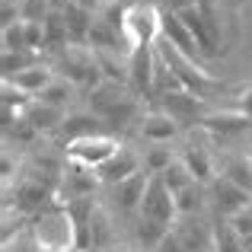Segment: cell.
Returning a JSON list of instances; mask_svg holds the SVG:
<instances>
[{"label": "cell", "instance_id": "7", "mask_svg": "<svg viewBox=\"0 0 252 252\" xmlns=\"http://www.w3.org/2000/svg\"><path fill=\"white\" fill-rule=\"evenodd\" d=\"M137 172H141V157L122 144V150H118L109 163H102V166L96 169V176H99V182H102V185H112V189H115V185H122L125 179L137 176Z\"/></svg>", "mask_w": 252, "mask_h": 252}, {"label": "cell", "instance_id": "28", "mask_svg": "<svg viewBox=\"0 0 252 252\" xmlns=\"http://www.w3.org/2000/svg\"><path fill=\"white\" fill-rule=\"evenodd\" d=\"M70 3L80 6V10H83V13H90V16H99V13L105 10V3H109V0H70Z\"/></svg>", "mask_w": 252, "mask_h": 252}, {"label": "cell", "instance_id": "24", "mask_svg": "<svg viewBox=\"0 0 252 252\" xmlns=\"http://www.w3.org/2000/svg\"><path fill=\"white\" fill-rule=\"evenodd\" d=\"M0 38H3V51H29V45H26V23L19 19V23L6 26L3 32H0Z\"/></svg>", "mask_w": 252, "mask_h": 252}, {"label": "cell", "instance_id": "29", "mask_svg": "<svg viewBox=\"0 0 252 252\" xmlns=\"http://www.w3.org/2000/svg\"><path fill=\"white\" fill-rule=\"evenodd\" d=\"M236 112H240L243 118H249V122H252V86L240 93V99H236Z\"/></svg>", "mask_w": 252, "mask_h": 252}, {"label": "cell", "instance_id": "2", "mask_svg": "<svg viewBox=\"0 0 252 252\" xmlns=\"http://www.w3.org/2000/svg\"><path fill=\"white\" fill-rule=\"evenodd\" d=\"M118 150H122L118 137L99 131V134H86V137H77V141H67V163H77V166H86V169H99Z\"/></svg>", "mask_w": 252, "mask_h": 252}, {"label": "cell", "instance_id": "15", "mask_svg": "<svg viewBox=\"0 0 252 252\" xmlns=\"http://www.w3.org/2000/svg\"><path fill=\"white\" fill-rule=\"evenodd\" d=\"M211 236H214V249H217V252H249V246L240 240V236H236V230L230 227V220L214 223Z\"/></svg>", "mask_w": 252, "mask_h": 252}, {"label": "cell", "instance_id": "16", "mask_svg": "<svg viewBox=\"0 0 252 252\" xmlns=\"http://www.w3.org/2000/svg\"><path fill=\"white\" fill-rule=\"evenodd\" d=\"M0 64H3V80H13L16 74L35 67V64H38V55H35V51H3Z\"/></svg>", "mask_w": 252, "mask_h": 252}, {"label": "cell", "instance_id": "18", "mask_svg": "<svg viewBox=\"0 0 252 252\" xmlns=\"http://www.w3.org/2000/svg\"><path fill=\"white\" fill-rule=\"evenodd\" d=\"M70 93H74V83L64 80V77H55V80H51V86L42 93V96H38V102L55 105V109H64V105L70 102Z\"/></svg>", "mask_w": 252, "mask_h": 252}, {"label": "cell", "instance_id": "22", "mask_svg": "<svg viewBox=\"0 0 252 252\" xmlns=\"http://www.w3.org/2000/svg\"><path fill=\"white\" fill-rule=\"evenodd\" d=\"M160 179L166 182V189L172 191V195H176V191H182L185 185H191V182H195V176L189 172V166H185L182 160H176V163H172V166H169L166 172H160Z\"/></svg>", "mask_w": 252, "mask_h": 252}, {"label": "cell", "instance_id": "6", "mask_svg": "<svg viewBox=\"0 0 252 252\" xmlns=\"http://www.w3.org/2000/svg\"><path fill=\"white\" fill-rule=\"evenodd\" d=\"M154 67H157V45H141L128 55V83L137 93H154Z\"/></svg>", "mask_w": 252, "mask_h": 252}, {"label": "cell", "instance_id": "1", "mask_svg": "<svg viewBox=\"0 0 252 252\" xmlns=\"http://www.w3.org/2000/svg\"><path fill=\"white\" fill-rule=\"evenodd\" d=\"M157 55H160L163 61L169 64V70L179 77V80H182L185 90L195 93V96H201V99H204L211 90H217V86H220V83L214 80V77L208 74V70L201 67V64L191 61V58H185L182 51H176V48H172V45L166 42V38H157Z\"/></svg>", "mask_w": 252, "mask_h": 252}, {"label": "cell", "instance_id": "31", "mask_svg": "<svg viewBox=\"0 0 252 252\" xmlns=\"http://www.w3.org/2000/svg\"><path fill=\"white\" fill-rule=\"evenodd\" d=\"M246 160H249V169H252V154H246Z\"/></svg>", "mask_w": 252, "mask_h": 252}, {"label": "cell", "instance_id": "30", "mask_svg": "<svg viewBox=\"0 0 252 252\" xmlns=\"http://www.w3.org/2000/svg\"><path fill=\"white\" fill-rule=\"evenodd\" d=\"M191 252H217V249H214V240H211L208 246H201V249H191Z\"/></svg>", "mask_w": 252, "mask_h": 252}, {"label": "cell", "instance_id": "13", "mask_svg": "<svg viewBox=\"0 0 252 252\" xmlns=\"http://www.w3.org/2000/svg\"><path fill=\"white\" fill-rule=\"evenodd\" d=\"M64 23H67V35H70V45H90V29H93V19L90 13H83L80 6L67 3L64 6Z\"/></svg>", "mask_w": 252, "mask_h": 252}, {"label": "cell", "instance_id": "26", "mask_svg": "<svg viewBox=\"0 0 252 252\" xmlns=\"http://www.w3.org/2000/svg\"><path fill=\"white\" fill-rule=\"evenodd\" d=\"M230 227L236 230V236H240L246 246H252V204H249V208H243L240 214L230 217Z\"/></svg>", "mask_w": 252, "mask_h": 252}, {"label": "cell", "instance_id": "27", "mask_svg": "<svg viewBox=\"0 0 252 252\" xmlns=\"http://www.w3.org/2000/svg\"><path fill=\"white\" fill-rule=\"evenodd\" d=\"M154 252H189V246L182 243V236H179V233H172V230H169V233L163 236V243Z\"/></svg>", "mask_w": 252, "mask_h": 252}, {"label": "cell", "instance_id": "32", "mask_svg": "<svg viewBox=\"0 0 252 252\" xmlns=\"http://www.w3.org/2000/svg\"><path fill=\"white\" fill-rule=\"evenodd\" d=\"M249 252H252V246H249Z\"/></svg>", "mask_w": 252, "mask_h": 252}, {"label": "cell", "instance_id": "5", "mask_svg": "<svg viewBox=\"0 0 252 252\" xmlns=\"http://www.w3.org/2000/svg\"><path fill=\"white\" fill-rule=\"evenodd\" d=\"M99 176L96 169H86V166H77V163H67V169H64L61 176V191H58V201L67 204V201H77V198H93V191H96Z\"/></svg>", "mask_w": 252, "mask_h": 252}, {"label": "cell", "instance_id": "8", "mask_svg": "<svg viewBox=\"0 0 252 252\" xmlns=\"http://www.w3.org/2000/svg\"><path fill=\"white\" fill-rule=\"evenodd\" d=\"M211 191H214L217 211H220L227 220H230L233 214H240L243 208H249V189H243V185L230 182L227 176H217L214 182H211Z\"/></svg>", "mask_w": 252, "mask_h": 252}, {"label": "cell", "instance_id": "21", "mask_svg": "<svg viewBox=\"0 0 252 252\" xmlns=\"http://www.w3.org/2000/svg\"><path fill=\"white\" fill-rule=\"evenodd\" d=\"M19 204H23V208H45V204H48V198H51V191L45 189L42 182H23L19 185Z\"/></svg>", "mask_w": 252, "mask_h": 252}, {"label": "cell", "instance_id": "14", "mask_svg": "<svg viewBox=\"0 0 252 252\" xmlns=\"http://www.w3.org/2000/svg\"><path fill=\"white\" fill-rule=\"evenodd\" d=\"M179 160L189 166V172L195 176V182L198 185H204V182H214V166H211V154L204 147H189Z\"/></svg>", "mask_w": 252, "mask_h": 252}, {"label": "cell", "instance_id": "23", "mask_svg": "<svg viewBox=\"0 0 252 252\" xmlns=\"http://www.w3.org/2000/svg\"><path fill=\"white\" fill-rule=\"evenodd\" d=\"M176 208H179V214H182V217L195 214V211L201 208V185L191 182V185H185L182 191H176Z\"/></svg>", "mask_w": 252, "mask_h": 252}, {"label": "cell", "instance_id": "3", "mask_svg": "<svg viewBox=\"0 0 252 252\" xmlns=\"http://www.w3.org/2000/svg\"><path fill=\"white\" fill-rule=\"evenodd\" d=\"M160 38V10L147 0H137L125 13V42L128 48H141V45H157Z\"/></svg>", "mask_w": 252, "mask_h": 252}, {"label": "cell", "instance_id": "25", "mask_svg": "<svg viewBox=\"0 0 252 252\" xmlns=\"http://www.w3.org/2000/svg\"><path fill=\"white\" fill-rule=\"evenodd\" d=\"M26 23V45H29V51H42L45 45H48V35H45V19H23Z\"/></svg>", "mask_w": 252, "mask_h": 252}, {"label": "cell", "instance_id": "9", "mask_svg": "<svg viewBox=\"0 0 252 252\" xmlns=\"http://www.w3.org/2000/svg\"><path fill=\"white\" fill-rule=\"evenodd\" d=\"M141 134L147 144H169L179 137V122L166 112H150L141 122Z\"/></svg>", "mask_w": 252, "mask_h": 252}, {"label": "cell", "instance_id": "17", "mask_svg": "<svg viewBox=\"0 0 252 252\" xmlns=\"http://www.w3.org/2000/svg\"><path fill=\"white\" fill-rule=\"evenodd\" d=\"M172 163H176V157L169 154V144H150L147 157H144V169H147L150 176H160V172H166Z\"/></svg>", "mask_w": 252, "mask_h": 252}, {"label": "cell", "instance_id": "11", "mask_svg": "<svg viewBox=\"0 0 252 252\" xmlns=\"http://www.w3.org/2000/svg\"><path fill=\"white\" fill-rule=\"evenodd\" d=\"M23 118L32 125L35 131H55V128H64V109H55V105H45V102H38V99H32L29 105H26V112H23Z\"/></svg>", "mask_w": 252, "mask_h": 252}, {"label": "cell", "instance_id": "19", "mask_svg": "<svg viewBox=\"0 0 252 252\" xmlns=\"http://www.w3.org/2000/svg\"><path fill=\"white\" fill-rule=\"evenodd\" d=\"M99 115H70L64 122V131H67V141H77V137H86V134H99Z\"/></svg>", "mask_w": 252, "mask_h": 252}, {"label": "cell", "instance_id": "20", "mask_svg": "<svg viewBox=\"0 0 252 252\" xmlns=\"http://www.w3.org/2000/svg\"><path fill=\"white\" fill-rule=\"evenodd\" d=\"M166 233H169V227H166V223L147 220V217H141V220H137V240H141V243H144V249H150V252L160 246Z\"/></svg>", "mask_w": 252, "mask_h": 252}, {"label": "cell", "instance_id": "10", "mask_svg": "<svg viewBox=\"0 0 252 252\" xmlns=\"http://www.w3.org/2000/svg\"><path fill=\"white\" fill-rule=\"evenodd\" d=\"M51 80H55V70H51V67H45V64L38 61L35 67H29V70H23V74H16L13 80H6V83H13L16 90H23L26 96L38 99V96H42V93L51 86Z\"/></svg>", "mask_w": 252, "mask_h": 252}, {"label": "cell", "instance_id": "12", "mask_svg": "<svg viewBox=\"0 0 252 252\" xmlns=\"http://www.w3.org/2000/svg\"><path fill=\"white\" fill-rule=\"evenodd\" d=\"M147 185H150V172H147V169H141L137 176L125 179L122 185H115L118 204H122L125 211H134V208H141V201H144V191H147Z\"/></svg>", "mask_w": 252, "mask_h": 252}, {"label": "cell", "instance_id": "4", "mask_svg": "<svg viewBox=\"0 0 252 252\" xmlns=\"http://www.w3.org/2000/svg\"><path fill=\"white\" fill-rule=\"evenodd\" d=\"M137 214L147 217V220L166 223V227L179 217L176 195L166 189V182H163L160 176H150V185H147V191H144V201H141V208H137Z\"/></svg>", "mask_w": 252, "mask_h": 252}]
</instances>
